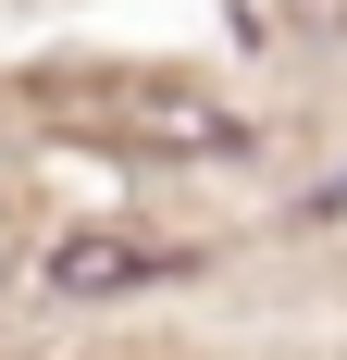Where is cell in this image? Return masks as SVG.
Returning a JSON list of instances; mask_svg holds the SVG:
<instances>
[{
  "label": "cell",
  "mask_w": 347,
  "mask_h": 360,
  "mask_svg": "<svg viewBox=\"0 0 347 360\" xmlns=\"http://www.w3.org/2000/svg\"><path fill=\"white\" fill-rule=\"evenodd\" d=\"M174 274H186V249H149V236H112V224L50 236V261H37L50 298H137V286H174Z\"/></svg>",
  "instance_id": "6da1fadb"
}]
</instances>
